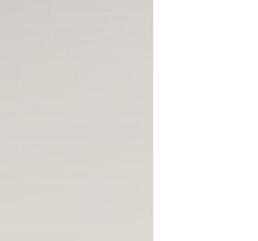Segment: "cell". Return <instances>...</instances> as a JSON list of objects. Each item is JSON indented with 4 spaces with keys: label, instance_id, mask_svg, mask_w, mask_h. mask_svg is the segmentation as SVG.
<instances>
[]
</instances>
